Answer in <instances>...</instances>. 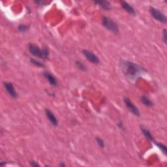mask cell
Instances as JSON below:
<instances>
[{
  "mask_svg": "<svg viewBox=\"0 0 167 167\" xmlns=\"http://www.w3.org/2000/svg\"><path fill=\"white\" fill-rule=\"evenodd\" d=\"M120 67L125 76L131 79L137 78L146 72L142 67L127 60H122L120 63Z\"/></svg>",
  "mask_w": 167,
  "mask_h": 167,
  "instance_id": "1",
  "label": "cell"
},
{
  "mask_svg": "<svg viewBox=\"0 0 167 167\" xmlns=\"http://www.w3.org/2000/svg\"><path fill=\"white\" fill-rule=\"evenodd\" d=\"M27 49H28L30 52L36 58L46 59L49 57V50L46 48H43L41 49L33 44H29L27 45Z\"/></svg>",
  "mask_w": 167,
  "mask_h": 167,
  "instance_id": "2",
  "label": "cell"
},
{
  "mask_svg": "<svg viewBox=\"0 0 167 167\" xmlns=\"http://www.w3.org/2000/svg\"><path fill=\"white\" fill-rule=\"evenodd\" d=\"M101 21L102 26L105 27L107 30L116 35L120 33V30H119L118 24L112 18L104 16V17H102Z\"/></svg>",
  "mask_w": 167,
  "mask_h": 167,
  "instance_id": "3",
  "label": "cell"
},
{
  "mask_svg": "<svg viewBox=\"0 0 167 167\" xmlns=\"http://www.w3.org/2000/svg\"><path fill=\"white\" fill-rule=\"evenodd\" d=\"M150 13L152 15V17L156 20L160 22L161 23L166 24L167 22V19L165 14L162 13V12L156 8L153 7H150Z\"/></svg>",
  "mask_w": 167,
  "mask_h": 167,
  "instance_id": "4",
  "label": "cell"
},
{
  "mask_svg": "<svg viewBox=\"0 0 167 167\" xmlns=\"http://www.w3.org/2000/svg\"><path fill=\"white\" fill-rule=\"evenodd\" d=\"M124 101L125 105L127 107V109L129 110V111L131 113L133 114L134 116H140V111H139L138 109L134 105V103L131 101L129 98L125 97L124 99Z\"/></svg>",
  "mask_w": 167,
  "mask_h": 167,
  "instance_id": "5",
  "label": "cell"
},
{
  "mask_svg": "<svg viewBox=\"0 0 167 167\" xmlns=\"http://www.w3.org/2000/svg\"><path fill=\"white\" fill-rule=\"evenodd\" d=\"M82 53L87 60L90 61L91 63H93V64H99V63H100V60H99V58L91 51L88 50H84L82 51Z\"/></svg>",
  "mask_w": 167,
  "mask_h": 167,
  "instance_id": "6",
  "label": "cell"
},
{
  "mask_svg": "<svg viewBox=\"0 0 167 167\" xmlns=\"http://www.w3.org/2000/svg\"><path fill=\"white\" fill-rule=\"evenodd\" d=\"M3 86L5 87L7 93H9V95L11 97H13L14 99H17L18 97V93L17 92V91L15 90V88L13 84L11 82H3Z\"/></svg>",
  "mask_w": 167,
  "mask_h": 167,
  "instance_id": "7",
  "label": "cell"
},
{
  "mask_svg": "<svg viewBox=\"0 0 167 167\" xmlns=\"http://www.w3.org/2000/svg\"><path fill=\"white\" fill-rule=\"evenodd\" d=\"M45 114L47 117V118L49 119V121L51 123V124L54 127H56L58 125V121L56 117L55 116V115L54 113L52 112L51 110L49 109H45Z\"/></svg>",
  "mask_w": 167,
  "mask_h": 167,
  "instance_id": "8",
  "label": "cell"
},
{
  "mask_svg": "<svg viewBox=\"0 0 167 167\" xmlns=\"http://www.w3.org/2000/svg\"><path fill=\"white\" fill-rule=\"evenodd\" d=\"M43 76L46 80L49 81L50 84L53 86H58V81L56 80V78H55L53 74H52L49 71H45V72L43 73Z\"/></svg>",
  "mask_w": 167,
  "mask_h": 167,
  "instance_id": "9",
  "label": "cell"
},
{
  "mask_svg": "<svg viewBox=\"0 0 167 167\" xmlns=\"http://www.w3.org/2000/svg\"><path fill=\"white\" fill-rule=\"evenodd\" d=\"M121 5L123 9H124L125 11H127L129 14L133 16L136 15V11H135V9L130 5V4H129L126 2H121Z\"/></svg>",
  "mask_w": 167,
  "mask_h": 167,
  "instance_id": "10",
  "label": "cell"
},
{
  "mask_svg": "<svg viewBox=\"0 0 167 167\" xmlns=\"http://www.w3.org/2000/svg\"><path fill=\"white\" fill-rule=\"evenodd\" d=\"M140 127L143 134H144V136L145 137V138L147 139V140H148L149 141H151V142H153L155 140L153 136L152 135V134L150 133V130L148 128H146V127H144L143 125H141Z\"/></svg>",
  "mask_w": 167,
  "mask_h": 167,
  "instance_id": "11",
  "label": "cell"
},
{
  "mask_svg": "<svg viewBox=\"0 0 167 167\" xmlns=\"http://www.w3.org/2000/svg\"><path fill=\"white\" fill-rule=\"evenodd\" d=\"M95 3L104 10L108 11L111 9V4L108 1H97L95 2Z\"/></svg>",
  "mask_w": 167,
  "mask_h": 167,
  "instance_id": "12",
  "label": "cell"
},
{
  "mask_svg": "<svg viewBox=\"0 0 167 167\" xmlns=\"http://www.w3.org/2000/svg\"><path fill=\"white\" fill-rule=\"evenodd\" d=\"M141 101L143 103V105H144L147 107H152L153 106V102L150 100L149 98L147 97L146 96H143L141 97Z\"/></svg>",
  "mask_w": 167,
  "mask_h": 167,
  "instance_id": "13",
  "label": "cell"
},
{
  "mask_svg": "<svg viewBox=\"0 0 167 167\" xmlns=\"http://www.w3.org/2000/svg\"><path fill=\"white\" fill-rule=\"evenodd\" d=\"M156 144L158 147V148L160 149V150L161 151L162 153H163L165 156H166V153H167V149H166V146L164 145L163 144H162V143H160V142H156Z\"/></svg>",
  "mask_w": 167,
  "mask_h": 167,
  "instance_id": "14",
  "label": "cell"
},
{
  "mask_svg": "<svg viewBox=\"0 0 167 167\" xmlns=\"http://www.w3.org/2000/svg\"><path fill=\"white\" fill-rule=\"evenodd\" d=\"M75 65H76L78 69H80L82 71H87L86 66L80 61H77L76 62H75Z\"/></svg>",
  "mask_w": 167,
  "mask_h": 167,
  "instance_id": "15",
  "label": "cell"
},
{
  "mask_svg": "<svg viewBox=\"0 0 167 167\" xmlns=\"http://www.w3.org/2000/svg\"><path fill=\"white\" fill-rule=\"evenodd\" d=\"M29 29H30V26L28 25L20 24L18 26V30L20 31V32H22V33L26 32V31L29 30Z\"/></svg>",
  "mask_w": 167,
  "mask_h": 167,
  "instance_id": "16",
  "label": "cell"
},
{
  "mask_svg": "<svg viewBox=\"0 0 167 167\" xmlns=\"http://www.w3.org/2000/svg\"><path fill=\"white\" fill-rule=\"evenodd\" d=\"M30 62L32 63V64H33L34 65L37 66V67H45V65L43 63L39 61L38 60H37L36 59H34V58H31L30 59Z\"/></svg>",
  "mask_w": 167,
  "mask_h": 167,
  "instance_id": "17",
  "label": "cell"
},
{
  "mask_svg": "<svg viewBox=\"0 0 167 167\" xmlns=\"http://www.w3.org/2000/svg\"><path fill=\"white\" fill-rule=\"evenodd\" d=\"M96 142H97V145L100 147V148H105V142L104 140H102V139L100 137H97L96 138Z\"/></svg>",
  "mask_w": 167,
  "mask_h": 167,
  "instance_id": "18",
  "label": "cell"
},
{
  "mask_svg": "<svg viewBox=\"0 0 167 167\" xmlns=\"http://www.w3.org/2000/svg\"><path fill=\"white\" fill-rule=\"evenodd\" d=\"M162 40H163L165 43H166L167 37H166V29H164L163 33H162Z\"/></svg>",
  "mask_w": 167,
  "mask_h": 167,
  "instance_id": "19",
  "label": "cell"
},
{
  "mask_svg": "<svg viewBox=\"0 0 167 167\" xmlns=\"http://www.w3.org/2000/svg\"><path fill=\"white\" fill-rule=\"evenodd\" d=\"M118 126L121 130H124V125H123L122 121H119V123L118 124Z\"/></svg>",
  "mask_w": 167,
  "mask_h": 167,
  "instance_id": "20",
  "label": "cell"
},
{
  "mask_svg": "<svg viewBox=\"0 0 167 167\" xmlns=\"http://www.w3.org/2000/svg\"><path fill=\"white\" fill-rule=\"evenodd\" d=\"M30 165L31 166H34V167H37V166H40V165H39L37 162H35V161H31L30 162Z\"/></svg>",
  "mask_w": 167,
  "mask_h": 167,
  "instance_id": "21",
  "label": "cell"
},
{
  "mask_svg": "<svg viewBox=\"0 0 167 167\" xmlns=\"http://www.w3.org/2000/svg\"><path fill=\"white\" fill-rule=\"evenodd\" d=\"M59 166H65L66 165H65L64 163H61V164H59Z\"/></svg>",
  "mask_w": 167,
  "mask_h": 167,
  "instance_id": "22",
  "label": "cell"
}]
</instances>
